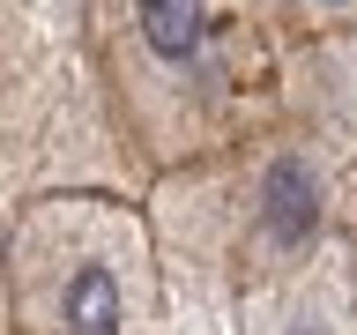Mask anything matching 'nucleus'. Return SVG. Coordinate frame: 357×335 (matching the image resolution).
<instances>
[{"instance_id": "3", "label": "nucleus", "mask_w": 357, "mask_h": 335, "mask_svg": "<svg viewBox=\"0 0 357 335\" xmlns=\"http://www.w3.org/2000/svg\"><path fill=\"white\" fill-rule=\"evenodd\" d=\"M312 8H350V0H312Z\"/></svg>"}, {"instance_id": "2", "label": "nucleus", "mask_w": 357, "mask_h": 335, "mask_svg": "<svg viewBox=\"0 0 357 335\" xmlns=\"http://www.w3.org/2000/svg\"><path fill=\"white\" fill-rule=\"evenodd\" d=\"M268 223H275L283 246L312 239V223H320V179H312V164L283 156V164L268 172Z\"/></svg>"}, {"instance_id": "1", "label": "nucleus", "mask_w": 357, "mask_h": 335, "mask_svg": "<svg viewBox=\"0 0 357 335\" xmlns=\"http://www.w3.org/2000/svg\"><path fill=\"white\" fill-rule=\"evenodd\" d=\"M60 320H67V335H119V320H127L119 276L105 261H82L75 283H67V298H60Z\"/></svg>"}]
</instances>
